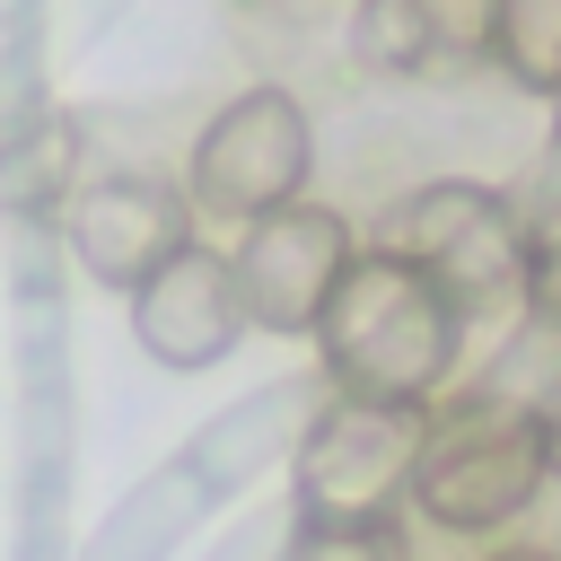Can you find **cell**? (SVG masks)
Returning <instances> with one entry per match:
<instances>
[{"label":"cell","instance_id":"4fadbf2b","mask_svg":"<svg viewBox=\"0 0 561 561\" xmlns=\"http://www.w3.org/2000/svg\"><path fill=\"white\" fill-rule=\"evenodd\" d=\"M543 465H552V482H561V394H552V412H543Z\"/></svg>","mask_w":561,"mask_h":561},{"label":"cell","instance_id":"7a4b0ae2","mask_svg":"<svg viewBox=\"0 0 561 561\" xmlns=\"http://www.w3.org/2000/svg\"><path fill=\"white\" fill-rule=\"evenodd\" d=\"M377 254L412 263L465 324L526 307V272H535V219L517 202H500L491 184H412L386 228Z\"/></svg>","mask_w":561,"mask_h":561},{"label":"cell","instance_id":"3957f363","mask_svg":"<svg viewBox=\"0 0 561 561\" xmlns=\"http://www.w3.org/2000/svg\"><path fill=\"white\" fill-rule=\"evenodd\" d=\"M543 482H552V465H543V421L535 412H508L473 386L447 412H430V438H421V465H412V500H421L430 526L500 535L543 500Z\"/></svg>","mask_w":561,"mask_h":561},{"label":"cell","instance_id":"52a82bcc","mask_svg":"<svg viewBox=\"0 0 561 561\" xmlns=\"http://www.w3.org/2000/svg\"><path fill=\"white\" fill-rule=\"evenodd\" d=\"M61 228H70V254L88 280L140 289L149 272H167L193 245V202L167 175H96L61 202Z\"/></svg>","mask_w":561,"mask_h":561},{"label":"cell","instance_id":"7c38bea8","mask_svg":"<svg viewBox=\"0 0 561 561\" xmlns=\"http://www.w3.org/2000/svg\"><path fill=\"white\" fill-rule=\"evenodd\" d=\"M526 316L561 333V228H535V272H526Z\"/></svg>","mask_w":561,"mask_h":561},{"label":"cell","instance_id":"9c48e42d","mask_svg":"<svg viewBox=\"0 0 561 561\" xmlns=\"http://www.w3.org/2000/svg\"><path fill=\"white\" fill-rule=\"evenodd\" d=\"M351 61L377 70V79H438L430 0H359L351 9Z\"/></svg>","mask_w":561,"mask_h":561},{"label":"cell","instance_id":"8fae6325","mask_svg":"<svg viewBox=\"0 0 561 561\" xmlns=\"http://www.w3.org/2000/svg\"><path fill=\"white\" fill-rule=\"evenodd\" d=\"M289 561H403V535H394V517L386 526H298Z\"/></svg>","mask_w":561,"mask_h":561},{"label":"cell","instance_id":"30bf717a","mask_svg":"<svg viewBox=\"0 0 561 561\" xmlns=\"http://www.w3.org/2000/svg\"><path fill=\"white\" fill-rule=\"evenodd\" d=\"M491 61L526 96H561V0H491Z\"/></svg>","mask_w":561,"mask_h":561},{"label":"cell","instance_id":"277c9868","mask_svg":"<svg viewBox=\"0 0 561 561\" xmlns=\"http://www.w3.org/2000/svg\"><path fill=\"white\" fill-rule=\"evenodd\" d=\"M307 167H316V123L289 88H245L228 96L202 140H193V167H184V202L193 219H228V228H254L289 202H307Z\"/></svg>","mask_w":561,"mask_h":561},{"label":"cell","instance_id":"5b68a950","mask_svg":"<svg viewBox=\"0 0 561 561\" xmlns=\"http://www.w3.org/2000/svg\"><path fill=\"white\" fill-rule=\"evenodd\" d=\"M430 412L333 394L298 438V526H386L412 491Z\"/></svg>","mask_w":561,"mask_h":561},{"label":"cell","instance_id":"8992f818","mask_svg":"<svg viewBox=\"0 0 561 561\" xmlns=\"http://www.w3.org/2000/svg\"><path fill=\"white\" fill-rule=\"evenodd\" d=\"M351 263H359L351 254V219L324 210V202H289V210L237 228L228 280H237L245 324H263V333H316Z\"/></svg>","mask_w":561,"mask_h":561},{"label":"cell","instance_id":"6da1fadb","mask_svg":"<svg viewBox=\"0 0 561 561\" xmlns=\"http://www.w3.org/2000/svg\"><path fill=\"white\" fill-rule=\"evenodd\" d=\"M316 351H324V377L333 394L351 403H403V412H430V394L456 377V351H465V316L394 254H359L316 324Z\"/></svg>","mask_w":561,"mask_h":561},{"label":"cell","instance_id":"ba28073f","mask_svg":"<svg viewBox=\"0 0 561 561\" xmlns=\"http://www.w3.org/2000/svg\"><path fill=\"white\" fill-rule=\"evenodd\" d=\"M131 333L158 368H210L237 351L245 333V307H237V280H228V254L210 245H184L167 272H149L131 289Z\"/></svg>","mask_w":561,"mask_h":561},{"label":"cell","instance_id":"5bb4252c","mask_svg":"<svg viewBox=\"0 0 561 561\" xmlns=\"http://www.w3.org/2000/svg\"><path fill=\"white\" fill-rule=\"evenodd\" d=\"M491 561H561V552H535V543H508V552H491Z\"/></svg>","mask_w":561,"mask_h":561}]
</instances>
